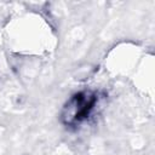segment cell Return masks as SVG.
<instances>
[{
  "mask_svg": "<svg viewBox=\"0 0 155 155\" xmlns=\"http://www.w3.org/2000/svg\"><path fill=\"white\" fill-rule=\"evenodd\" d=\"M97 96L90 91L74 94L63 107L62 120L65 125H76L87 119L97 103Z\"/></svg>",
  "mask_w": 155,
  "mask_h": 155,
  "instance_id": "cell-1",
  "label": "cell"
}]
</instances>
